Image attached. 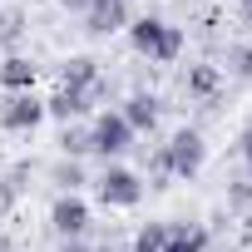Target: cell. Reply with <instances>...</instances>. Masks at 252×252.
<instances>
[{"label":"cell","instance_id":"cell-1","mask_svg":"<svg viewBox=\"0 0 252 252\" xmlns=\"http://www.w3.org/2000/svg\"><path fill=\"white\" fill-rule=\"evenodd\" d=\"M129 45L149 64H173L183 55V30L168 25V20H158V15H144V20H129Z\"/></svg>","mask_w":252,"mask_h":252},{"label":"cell","instance_id":"cell-2","mask_svg":"<svg viewBox=\"0 0 252 252\" xmlns=\"http://www.w3.org/2000/svg\"><path fill=\"white\" fill-rule=\"evenodd\" d=\"M134 139H139V134L124 124V114H119V109H99V114H94V124H89V154H99L104 163H119L124 154L134 149Z\"/></svg>","mask_w":252,"mask_h":252},{"label":"cell","instance_id":"cell-3","mask_svg":"<svg viewBox=\"0 0 252 252\" xmlns=\"http://www.w3.org/2000/svg\"><path fill=\"white\" fill-rule=\"evenodd\" d=\"M94 188H99L104 208H134L144 198V178L134 168H124V163H104V173L94 178Z\"/></svg>","mask_w":252,"mask_h":252},{"label":"cell","instance_id":"cell-4","mask_svg":"<svg viewBox=\"0 0 252 252\" xmlns=\"http://www.w3.org/2000/svg\"><path fill=\"white\" fill-rule=\"evenodd\" d=\"M163 149H168V168H173V178H198L203 163H208V144H203L198 129H178Z\"/></svg>","mask_w":252,"mask_h":252},{"label":"cell","instance_id":"cell-5","mask_svg":"<svg viewBox=\"0 0 252 252\" xmlns=\"http://www.w3.org/2000/svg\"><path fill=\"white\" fill-rule=\"evenodd\" d=\"M40 119H45V99H35L30 89L10 94L5 104H0V129H5V134H35Z\"/></svg>","mask_w":252,"mask_h":252},{"label":"cell","instance_id":"cell-6","mask_svg":"<svg viewBox=\"0 0 252 252\" xmlns=\"http://www.w3.org/2000/svg\"><path fill=\"white\" fill-rule=\"evenodd\" d=\"M50 227H55L64 242H79V237L89 232V203H84L79 193H60L55 208H50Z\"/></svg>","mask_w":252,"mask_h":252},{"label":"cell","instance_id":"cell-7","mask_svg":"<svg viewBox=\"0 0 252 252\" xmlns=\"http://www.w3.org/2000/svg\"><path fill=\"white\" fill-rule=\"evenodd\" d=\"M84 30L99 35V40L129 30V0H89L84 5Z\"/></svg>","mask_w":252,"mask_h":252},{"label":"cell","instance_id":"cell-8","mask_svg":"<svg viewBox=\"0 0 252 252\" xmlns=\"http://www.w3.org/2000/svg\"><path fill=\"white\" fill-rule=\"evenodd\" d=\"M119 114H124V124H129L134 134H154V129H158V119H163V104H158V94L134 89L129 99L119 104Z\"/></svg>","mask_w":252,"mask_h":252},{"label":"cell","instance_id":"cell-9","mask_svg":"<svg viewBox=\"0 0 252 252\" xmlns=\"http://www.w3.org/2000/svg\"><path fill=\"white\" fill-rule=\"evenodd\" d=\"M183 89H188V99H198V104H218V89H222V69L218 64H188V74H183Z\"/></svg>","mask_w":252,"mask_h":252},{"label":"cell","instance_id":"cell-10","mask_svg":"<svg viewBox=\"0 0 252 252\" xmlns=\"http://www.w3.org/2000/svg\"><path fill=\"white\" fill-rule=\"evenodd\" d=\"M89 109H94L89 94H84V89H64V84L45 99V119H60V124H74V119H84Z\"/></svg>","mask_w":252,"mask_h":252},{"label":"cell","instance_id":"cell-11","mask_svg":"<svg viewBox=\"0 0 252 252\" xmlns=\"http://www.w3.org/2000/svg\"><path fill=\"white\" fill-rule=\"evenodd\" d=\"M99 79H104V69H99L94 55H69L64 69H60V84H64V89H84V94H89Z\"/></svg>","mask_w":252,"mask_h":252},{"label":"cell","instance_id":"cell-12","mask_svg":"<svg viewBox=\"0 0 252 252\" xmlns=\"http://www.w3.org/2000/svg\"><path fill=\"white\" fill-rule=\"evenodd\" d=\"M35 74H40V64H35V60H25V55H5V60H0V84H5L10 94L35 89Z\"/></svg>","mask_w":252,"mask_h":252},{"label":"cell","instance_id":"cell-13","mask_svg":"<svg viewBox=\"0 0 252 252\" xmlns=\"http://www.w3.org/2000/svg\"><path fill=\"white\" fill-rule=\"evenodd\" d=\"M163 252H208V227L203 222H168Z\"/></svg>","mask_w":252,"mask_h":252},{"label":"cell","instance_id":"cell-14","mask_svg":"<svg viewBox=\"0 0 252 252\" xmlns=\"http://www.w3.org/2000/svg\"><path fill=\"white\" fill-rule=\"evenodd\" d=\"M50 183H55L60 193H79L89 178H84V163H79V158H60V163L50 168Z\"/></svg>","mask_w":252,"mask_h":252},{"label":"cell","instance_id":"cell-15","mask_svg":"<svg viewBox=\"0 0 252 252\" xmlns=\"http://www.w3.org/2000/svg\"><path fill=\"white\" fill-rule=\"evenodd\" d=\"M163 242H168V222H144L134 232V247L129 252H163Z\"/></svg>","mask_w":252,"mask_h":252},{"label":"cell","instance_id":"cell-16","mask_svg":"<svg viewBox=\"0 0 252 252\" xmlns=\"http://www.w3.org/2000/svg\"><path fill=\"white\" fill-rule=\"evenodd\" d=\"M60 154H64V158H84V154H89V129L64 124V129H60Z\"/></svg>","mask_w":252,"mask_h":252},{"label":"cell","instance_id":"cell-17","mask_svg":"<svg viewBox=\"0 0 252 252\" xmlns=\"http://www.w3.org/2000/svg\"><path fill=\"white\" fill-rule=\"evenodd\" d=\"M168 178H173V168H168V149L154 144V149H149V188H168Z\"/></svg>","mask_w":252,"mask_h":252},{"label":"cell","instance_id":"cell-18","mask_svg":"<svg viewBox=\"0 0 252 252\" xmlns=\"http://www.w3.org/2000/svg\"><path fill=\"white\" fill-rule=\"evenodd\" d=\"M227 60H232V74H237V79H247V84H252V45H237V50H232V55H227Z\"/></svg>","mask_w":252,"mask_h":252},{"label":"cell","instance_id":"cell-19","mask_svg":"<svg viewBox=\"0 0 252 252\" xmlns=\"http://www.w3.org/2000/svg\"><path fill=\"white\" fill-rule=\"evenodd\" d=\"M15 203H20V188H15L10 178H0V218H10V213H15Z\"/></svg>","mask_w":252,"mask_h":252},{"label":"cell","instance_id":"cell-20","mask_svg":"<svg viewBox=\"0 0 252 252\" xmlns=\"http://www.w3.org/2000/svg\"><path fill=\"white\" fill-rule=\"evenodd\" d=\"M227 203H232V208H252V178L232 183V188H227Z\"/></svg>","mask_w":252,"mask_h":252},{"label":"cell","instance_id":"cell-21","mask_svg":"<svg viewBox=\"0 0 252 252\" xmlns=\"http://www.w3.org/2000/svg\"><path fill=\"white\" fill-rule=\"evenodd\" d=\"M237 149H242V163H247V178H252V129H242V139H237Z\"/></svg>","mask_w":252,"mask_h":252},{"label":"cell","instance_id":"cell-22","mask_svg":"<svg viewBox=\"0 0 252 252\" xmlns=\"http://www.w3.org/2000/svg\"><path fill=\"white\" fill-rule=\"evenodd\" d=\"M60 5H64V10H79V15H84V5H89V0H60Z\"/></svg>","mask_w":252,"mask_h":252},{"label":"cell","instance_id":"cell-23","mask_svg":"<svg viewBox=\"0 0 252 252\" xmlns=\"http://www.w3.org/2000/svg\"><path fill=\"white\" fill-rule=\"evenodd\" d=\"M237 10H242V20L252 25V0H237Z\"/></svg>","mask_w":252,"mask_h":252},{"label":"cell","instance_id":"cell-24","mask_svg":"<svg viewBox=\"0 0 252 252\" xmlns=\"http://www.w3.org/2000/svg\"><path fill=\"white\" fill-rule=\"evenodd\" d=\"M60 252H94V247H84V242H64Z\"/></svg>","mask_w":252,"mask_h":252},{"label":"cell","instance_id":"cell-25","mask_svg":"<svg viewBox=\"0 0 252 252\" xmlns=\"http://www.w3.org/2000/svg\"><path fill=\"white\" fill-rule=\"evenodd\" d=\"M0 252H15V247H10V237H0Z\"/></svg>","mask_w":252,"mask_h":252}]
</instances>
